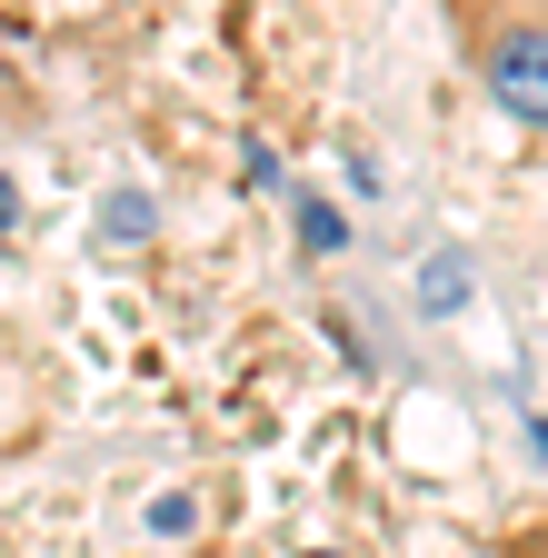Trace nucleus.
<instances>
[{
	"label": "nucleus",
	"mask_w": 548,
	"mask_h": 558,
	"mask_svg": "<svg viewBox=\"0 0 548 558\" xmlns=\"http://www.w3.org/2000/svg\"><path fill=\"white\" fill-rule=\"evenodd\" d=\"M459 50L509 120L548 130V0H449Z\"/></svg>",
	"instance_id": "f257e3e1"
},
{
	"label": "nucleus",
	"mask_w": 548,
	"mask_h": 558,
	"mask_svg": "<svg viewBox=\"0 0 548 558\" xmlns=\"http://www.w3.org/2000/svg\"><path fill=\"white\" fill-rule=\"evenodd\" d=\"M459 290H468V269H459V259H439V269H429V279H419V300H429V310H449V300H459Z\"/></svg>",
	"instance_id": "f03ea898"
},
{
	"label": "nucleus",
	"mask_w": 548,
	"mask_h": 558,
	"mask_svg": "<svg viewBox=\"0 0 548 558\" xmlns=\"http://www.w3.org/2000/svg\"><path fill=\"white\" fill-rule=\"evenodd\" d=\"M300 230H309V250H339V209L329 199H300Z\"/></svg>",
	"instance_id": "7ed1b4c3"
},
{
	"label": "nucleus",
	"mask_w": 548,
	"mask_h": 558,
	"mask_svg": "<svg viewBox=\"0 0 548 558\" xmlns=\"http://www.w3.org/2000/svg\"><path fill=\"white\" fill-rule=\"evenodd\" d=\"M150 230V199H110V240H141Z\"/></svg>",
	"instance_id": "20e7f679"
},
{
	"label": "nucleus",
	"mask_w": 548,
	"mask_h": 558,
	"mask_svg": "<svg viewBox=\"0 0 548 558\" xmlns=\"http://www.w3.org/2000/svg\"><path fill=\"white\" fill-rule=\"evenodd\" d=\"M499 558H548V529H528V538H509Z\"/></svg>",
	"instance_id": "39448f33"
},
{
	"label": "nucleus",
	"mask_w": 548,
	"mask_h": 558,
	"mask_svg": "<svg viewBox=\"0 0 548 558\" xmlns=\"http://www.w3.org/2000/svg\"><path fill=\"white\" fill-rule=\"evenodd\" d=\"M319 558H329V548H319Z\"/></svg>",
	"instance_id": "423d86ee"
}]
</instances>
